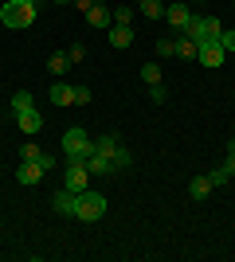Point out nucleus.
Segmentation results:
<instances>
[{
  "instance_id": "1",
  "label": "nucleus",
  "mask_w": 235,
  "mask_h": 262,
  "mask_svg": "<svg viewBox=\"0 0 235 262\" xmlns=\"http://www.w3.org/2000/svg\"><path fill=\"white\" fill-rule=\"evenodd\" d=\"M35 16H39V8H35V4H24V0H8V4L0 8V24H4V28H16V32L32 28Z\"/></svg>"
},
{
  "instance_id": "2",
  "label": "nucleus",
  "mask_w": 235,
  "mask_h": 262,
  "mask_svg": "<svg viewBox=\"0 0 235 262\" xmlns=\"http://www.w3.org/2000/svg\"><path fill=\"white\" fill-rule=\"evenodd\" d=\"M106 215V196L102 192H78V204H75V219H82V223H98V219Z\"/></svg>"
},
{
  "instance_id": "3",
  "label": "nucleus",
  "mask_w": 235,
  "mask_h": 262,
  "mask_svg": "<svg viewBox=\"0 0 235 262\" xmlns=\"http://www.w3.org/2000/svg\"><path fill=\"white\" fill-rule=\"evenodd\" d=\"M90 153H94V137H90L87 129L71 125V129L63 133V157H78V161H87Z\"/></svg>"
},
{
  "instance_id": "4",
  "label": "nucleus",
  "mask_w": 235,
  "mask_h": 262,
  "mask_svg": "<svg viewBox=\"0 0 235 262\" xmlns=\"http://www.w3.org/2000/svg\"><path fill=\"white\" fill-rule=\"evenodd\" d=\"M87 180H90L87 161H78V157H63V188H71V192H87Z\"/></svg>"
},
{
  "instance_id": "5",
  "label": "nucleus",
  "mask_w": 235,
  "mask_h": 262,
  "mask_svg": "<svg viewBox=\"0 0 235 262\" xmlns=\"http://www.w3.org/2000/svg\"><path fill=\"white\" fill-rule=\"evenodd\" d=\"M220 32H224V28H220L216 16H192L188 28H184V35L196 39V43H204V39H220Z\"/></svg>"
},
{
  "instance_id": "6",
  "label": "nucleus",
  "mask_w": 235,
  "mask_h": 262,
  "mask_svg": "<svg viewBox=\"0 0 235 262\" xmlns=\"http://www.w3.org/2000/svg\"><path fill=\"white\" fill-rule=\"evenodd\" d=\"M224 59H227V51L220 47V39H204L200 43V51H196V63H204V67H224Z\"/></svg>"
},
{
  "instance_id": "7",
  "label": "nucleus",
  "mask_w": 235,
  "mask_h": 262,
  "mask_svg": "<svg viewBox=\"0 0 235 262\" xmlns=\"http://www.w3.org/2000/svg\"><path fill=\"white\" fill-rule=\"evenodd\" d=\"M106 39H110V47H114V51H125V47L134 43V28H130V24H110Z\"/></svg>"
},
{
  "instance_id": "8",
  "label": "nucleus",
  "mask_w": 235,
  "mask_h": 262,
  "mask_svg": "<svg viewBox=\"0 0 235 262\" xmlns=\"http://www.w3.org/2000/svg\"><path fill=\"white\" fill-rule=\"evenodd\" d=\"M16 125H20L24 133H28V137H35V133L44 129V118H39V110H20V114H16Z\"/></svg>"
},
{
  "instance_id": "9",
  "label": "nucleus",
  "mask_w": 235,
  "mask_h": 262,
  "mask_svg": "<svg viewBox=\"0 0 235 262\" xmlns=\"http://www.w3.org/2000/svg\"><path fill=\"white\" fill-rule=\"evenodd\" d=\"M165 20L173 24V28H177V32H184V28H188V20H192V12L184 8V4H180V0H173V4H165Z\"/></svg>"
},
{
  "instance_id": "10",
  "label": "nucleus",
  "mask_w": 235,
  "mask_h": 262,
  "mask_svg": "<svg viewBox=\"0 0 235 262\" xmlns=\"http://www.w3.org/2000/svg\"><path fill=\"white\" fill-rule=\"evenodd\" d=\"M75 204H78V192H71V188H59L55 200H51V208L59 215H71V219H75Z\"/></svg>"
},
{
  "instance_id": "11",
  "label": "nucleus",
  "mask_w": 235,
  "mask_h": 262,
  "mask_svg": "<svg viewBox=\"0 0 235 262\" xmlns=\"http://www.w3.org/2000/svg\"><path fill=\"white\" fill-rule=\"evenodd\" d=\"M47 98H51V106H75V86L55 78V86L47 90Z\"/></svg>"
},
{
  "instance_id": "12",
  "label": "nucleus",
  "mask_w": 235,
  "mask_h": 262,
  "mask_svg": "<svg viewBox=\"0 0 235 262\" xmlns=\"http://www.w3.org/2000/svg\"><path fill=\"white\" fill-rule=\"evenodd\" d=\"M82 16H87V24H90V28H110V24H114L110 8H106L102 0H98V4H94V8H87V12H82Z\"/></svg>"
},
{
  "instance_id": "13",
  "label": "nucleus",
  "mask_w": 235,
  "mask_h": 262,
  "mask_svg": "<svg viewBox=\"0 0 235 262\" xmlns=\"http://www.w3.org/2000/svg\"><path fill=\"white\" fill-rule=\"evenodd\" d=\"M196 51H200V43L188 39L184 32H180V39H173V55H177V59H196Z\"/></svg>"
},
{
  "instance_id": "14",
  "label": "nucleus",
  "mask_w": 235,
  "mask_h": 262,
  "mask_svg": "<svg viewBox=\"0 0 235 262\" xmlns=\"http://www.w3.org/2000/svg\"><path fill=\"white\" fill-rule=\"evenodd\" d=\"M87 168H90V176H110L114 172V161H110V157H102V153H90L87 157Z\"/></svg>"
},
{
  "instance_id": "15",
  "label": "nucleus",
  "mask_w": 235,
  "mask_h": 262,
  "mask_svg": "<svg viewBox=\"0 0 235 262\" xmlns=\"http://www.w3.org/2000/svg\"><path fill=\"white\" fill-rule=\"evenodd\" d=\"M118 149H122L118 133H102V137H94V153H102V157H114Z\"/></svg>"
},
{
  "instance_id": "16",
  "label": "nucleus",
  "mask_w": 235,
  "mask_h": 262,
  "mask_svg": "<svg viewBox=\"0 0 235 262\" xmlns=\"http://www.w3.org/2000/svg\"><path fill=\"white\" fill-rule=\"evenodd\" d=\"M188 196L192 200H208L212 196V176H192L188 180Z\"/></svg>"
},
{
  "instance_id": "17",
  "label": "nucleus",
  "mask_w": 235,
  "mask_h": 262,
  "mask_svg": "<svg viewBox=\"0 0 235 262\" xmlns=\"http://www.w3.org/2000/svg\"><path fill=\"white\" fill-rule=\"evenodd\" d=\"M39 176H44V168L35 161H20V168H16V180H20V184H35Z\"/></svg>"
},
{
  "instance_id": "18",
  "label": "nucleus",
  "mask_w": 235,
  "mask_h": 262,
  "mask_svg": "<svg viewBox=\"0 0 235 262\" xmlns=\"http://www.w3.org/2000/svg\"><path fill=\"white\" fill-rule=\"evenodd\" d=\"M47 71H51L55 78H59V75H67V71H71V59H67V55H59V51H55L51 59H47Z\"/></svg>"
},
{
  "instance_id": "19",
  "label": "nucleus",
  "mask_w": 235,
  "mask_h": 262,
  "mask_svg": "<svg viewBox=\"0 0 235 262\" xmlns=\"http://www.w3.org/2000/svg\"><path fill=\"white\" fill-rule=\"evenodd\" d=\"M141 82H145V86H157V82H161V67L157 63H141Z\"/></svg>"
},
{
  "instance_id": "20",
  "label": "nucleus",
  "mask_w": 235,
  "mask_h": 262,
  "mask_svg": "<svg viewBox=\"0 0 235 262\" xmlns=\"http://www.w3.org/2000/svg\"><path fill=\"white\" fill-rule=\"evenodd\" d=\"M35 98L28 94V90H20V94H12V114H20V110H32Z\"/></svg>"
},
{
  "instance_id": "21",
  "label": "nucleus",
  "mask_w": 235,
  "mask_h": 262,
  "mask_svg": "<svg viewBox=\"0 0 235 262\" xmlns=\"http://www.w3.org/2000/svg\"><path fill=\"white\" fill-rule=\"evenodd\" d=\"M39 157H44V149H39V145H35V141H24L20 161H39Z\"/></svg>"
},
{
  "instance_id": "22",
  "label": "nucleus",
  "mask_w": 235,
  "mask_h": 262,
  "mask_svg": "<svg viewBox=\"0 0 235 262\" xmlns=\"http://www.w3.org/2000/svg\"><path fill=\"white\" fill-rule=\"evenodd\" d=\"M110 16H114V24H130V20H134V8H130V4H118Z\"/></svg>"
},
{
  "instance_id": "23",
  "label": "nucleus",
  "mask_w": 235,
  "mask_h": 262,
  "mask_svg": "<svg viewBox=\"0 0 235 262\" xmlns=\"http://www.w3.org/2000/svg\"><path fill=\"white\" fill-rule=\"evenodd\" d=\"M67 59H71V67H75V63H82V59H87V47H82V43H71Z\"/></svg>"
},
{
  "instance_id": "24",
  "label": "nucleus",
  "mask_w": 235,
  "mask_h": 262,
  "mask_svg": "<svg viewBox=\"0 0 235 262\" xmlns=\"http://www.w3.org/2000/svg\"><path fill=\"white\" fill-rule=\"evenodd\" d=\"M227 180H231V172H227L224 164H220V168H212V188H220V184H227Z\"/></svg>"
},
{
  "instance_id": "25",
  "label": "nucleus",
  "mask_w": 235,
  "mask_h": 262,
  "mask_svg": "<svg viewBox=\"0 0 235 262\" xmlns=\"http://www.w3.org/2000/svg\"><path fill=\"white\" fill-rule=\"evenodd\" d=\"M220 47H224L227 55L235 51V28H231V32H220Z\"/></svg>"
},
{
  "instance_id": "26",
  "label": "nucleus",
  "mask_w": 235,
  "mask_h": 262,
  "mask_svg": "<svg viewBox=\"0 0 235 262\" xmlns=\"http://www.w3.org/2000/svg\"><path fill=\"white\" fill-rule=\"evenodd\" d=\"M110 161H114V168H130V161H134V157L125 153V149H118V153H114Z\"/></svg>"
},
{
  "instance_id": "27",
  "label": "nucleus",
  "mask_w": 235,
  "mask_h": 262,
  "mask_svg": "<svg viewBox=\"0 0 235 262\" xmlns=\"http://www.w3.org/2000/svg\"><path fill=\"white\" fill-rule=\"evenodd\" d=\"M149 98H153V102H157V106H161V102H165V98H168V90H165V86H161V82H157V86H149Z\"/></svg>"
},
{
  "instance_id": "28",
  "label": "nucleus",
  "mask_w": 235,
  "mask_h": 262,
  "mask_svg": "<svg viewBox=\"0 0 235 262\" xmlns=\"http://www.w3.org/2000/svg\"><path fill=\"white\" fill-rule=\"evenodd\" d=\"M90 102V90L87 86H75V106H87Z\"/></svg>"
},
{
  "instance_id": "29",
  "label": "nucleus",
  "mask_w": 235,
  "mask_h": 262,
  "mask_svg": "<svg viewBox=\"0 0 235 262\" xmlns=\"http://www.w3.org/2000/svg\"><path fill=\"white\" fill-rule=\"evenodd\" d=\"M157 55H161V59H168V55H173V39H161V43H157Z\"/></svg>"
},
{
  "instance_id": "30",
  "label": "nucleus",
  "mask_w": 235,
  "mask_h": 262,
  "mask_svg": "<svg viewBox=\"0 0 235 262\" xmlns=\"http://www.w3.org/2000/svg\"><path fill=\"white\" fill-rule=\"evenodd\" d=\"M35 164H39L44 172H51V168H55V157H47V153H44V157H39V161H35Z\"/></svg>"
},
{
  "instance_id": "31",
  "label": "nucleus",
  "mask_w": 235,
  "mask_h": 262,
  "mask_svg": "<svg viewBox=\"0 0 235 262\" xmlns=\"http://www.w3.org/2000/svg\"><path fill=\"white\" fill-rule=\"evenodd\" d=\"M94 4H98V0H75V8H78V12H87V8H94Z\"/></svg>"
},
{
  "instance_id": "32",
  "label": "nucleus",
  "mask_w": 235,
  "mask_h": 262,
  "mask_svg": "<svg viewBox=\"0 0 235 262\" xmlns=\"http://www.w3.org/2000/svg\"><path fill=\"white\" fill-rule=\"evenodd\" d=\"M24 4H35V8H39V0H24Z\"/></svg>"
},
{
  "instance_id": "33",
  "label": "nucleus",
  "mask_w": 235,
  "mask_h": 262,
  "mask_svg": "<svg viewBox=\"0 0 235 262\" xmlns=\"http://www.w3.org/2000/svg\"><path fill=\"white\" fill-rule=\"evenodd\" d=\"M55 4H75V0H55Z\"/></svg>"
},
{
  "instance_id": "34",
  "label": "nucleus",
  "mask_w": 235,
  "mask_h": 262,
  "mask_svg": "<svg viewBox=\"0 0 235 262\" xmlns=\"http://www.w3.org/2000/svg\"><path fill=\"white\" fill-rule=\"evenodd\" d=\"M161 4H173V0H161Z\"/></svg>"
}]
</instances>
